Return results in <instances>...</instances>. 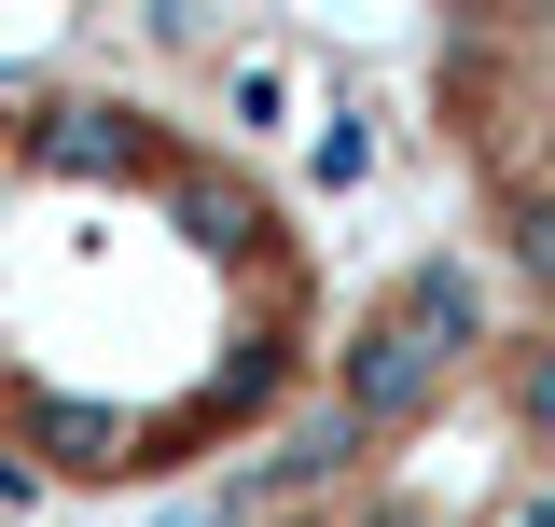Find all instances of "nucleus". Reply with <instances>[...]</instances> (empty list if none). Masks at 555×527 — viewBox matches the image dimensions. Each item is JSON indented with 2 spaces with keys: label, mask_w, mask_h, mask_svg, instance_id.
Listing matches in <instances>:
<instances>
[{
  "label": "nucleus",
  "mask_w": 555,
  "mask_h": 527,
  "mask_svg": "<svg viewBox=\"0 0 555 527\" xmlns=\"http://www.w3.org/2000/svg\"><path fill=\"white\" fill-rule=\"evenodd\" d=\"M334 222L250 126L112 56H0V486H222L334 402Z\"/></svg>",
  "instance_id": "f257e3e1"
},
{
  "label": "nucleus",
  "mask_w": 555,
  "mask_h": 527,
  "mask_svg": "<svg viewBox=\"0 0 555 527\" xmlns=\"http://www.w3.org/2000/svg\"><path fill=\"white\" fill-rule=\"evenodd\" d=\"M416 126L473 222L486 292L555 333V14L486 0V14L416 28Z\"/></svg>",
  "instance_id": "f03ea898"
},
{
  "label": "nucleus",
  "mask_w": 555,
  "mask_h": 527,
  "mask_svg": "<svg viewBox=\"0 0 555 527\" xmlns=\"http://www.w3.org/2000/svg\"><path fill=\"white\" fill-rule=\"evenodd\" d=\"M0 527H42V514H28V500H0Z\"/></svg>",
  "instance_id": "7ed1b4c3"
}]
</instances>
